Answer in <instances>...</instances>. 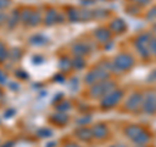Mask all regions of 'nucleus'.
I'll use <instances>...</instances> for the list:
<instances>
[{"mask_svg": "<svg viewBox=\"0 0 156 147\" xmlns=\"http://www.w3.org/2000/svg\"><path fill=\"white\" fill-rule=\"evenodd\" d=\"M113 147H116V146H113Z\"/></svg>", "mask_w": 156, "mask_h": 147, "instance_id": "nucleus-34", "label": "nucleus"}, {"mask_svg": "<svg viewBox=\"0 0 156 147\" xmlns=\"http://www.w3.org/2000/svg\"><path fill=\"white\" fill-rule=\"evenodd\" d=\"M139 147H144V146H139Z\"/></svg>", "mask_w": 156, "mask_h": 147, "instance_id": "nucleus-33", "label": "nucleus"}, {"mask_svg": "<svg viewBox=\"0 0 156 147\" xmlns=\"http://www.w3.org/2000/svg\"><path fill=\"white\" fill-rule=\"evenodd\" d=\"M5 56H7V50H5V47L0 43V60H3Z\"/></svg>", "mask_w": 156, "mask_h": 147, "instance_id": "nucleus-24", "label": "nucleus"}, {"mask_svg": "<svg viewBox=\"0 0 156 147\" xmlns=\"http://www.w3.org/2000/svg\"><path fill=\"white\" fill-rule=\"evenodd\" d=\"M133 2H136L138 4H140V5H146V4L150 3V0H133Z\"/></svg>", "mask_w": 156, "mask_h": 147, "instance_id": "nucleus-29", "label": "nucleus"}, {"mask_svg": "<svg viewBox=\"0 0 156 147\" xmlns=\"http://www.w3.org/2000/svg\"><path fill=\"white\" fill-rule=\"evenodd\" d=\"M142 109L146 113H150V115L155 113L156 112V94L148 92V94L144 96V100L142 103Z\"/></svg>", "mask_w": 156, "mask_h": 147, "instance_id": "nucleus-5", "label": "nucleus"}, {"mask_svg": "<svg viewBox=\"0 0 156 147\" xmlns=\"http://www.w3.org/2000/svg\"><path fill=\"white\" fill-rule=\"evenodd\" d=\"M73 52H74L76 55L82 57V56L87 55V53H90V48L86 43L80 42V43H77V45H74V47H73Z\"/></svg>", "mask_w": 156, "mask_h": 147, "instance_id": "nucleus-11", "label": "nucleus"}, {"mask_svg": "<svg viewBox=\"0 0 156 147\" xmlns=\"http://www.w3.org/2000/svg\"><path fill=\"white\" fill-rule=\"evenodd\" d=\"M95 38L99 42H101V43L109 42L111 41V31H109V29H104V27L98 29V30L95 31Z\"/></svg>", "mask_w": 156, "mask_h": 147, "instance_id": "nucleus-8", "label": "nucleus"}, {"mask_svg": "<svg viewBox=\"0 0 156 147\" xmlns=\"http://www.w3.org/2000/svg\"><path fill=\"white\" fill-rule=\"evenodd\" d=\"M72 65L76 68V69H83L85 68V60L82 59L81 56H78V57H76L74 60H73V63H72Z\"/></svg>", "mask_w": 156, "mask_h": 147, "instance_id": "nucleus-17", "label": "nucleus"}, {"mask_svg": "<svg viewBox=\"0 0 156 147\" xmlns=\"http://www.w3.org/2000/svg\"><path fill=\"white\" fill-rule=\"evenodd\" d=\"M108 16V13H107L104 9H96V11H92V18H105Z\"/></svg>", "mask_w": 156, "mask_h": 147, "instance_id": "nucleus-18", "label": "nucleus"}, {"mask_svg": "<svg viewBox=\"0 0 156 147\" xmlns=\"http://www.w3.org/2000/svg\"><path fill=\"white\" fill-rule=\"evenodd\" d=\"M148 48H150V52H152L156 55V39H151L150 41V45H148Z\"/></svg>", "mask_w": 156, "mask_h": 147, "instance_id": "nucleus-22", "label": "nucleus"}, {"mask_svg": "<svg viewBox=\"0 0 156 147\" xmlns=\"http://www.w3.org/2000/svg\"><path fill=\"white\" fill-rule=\"evenodd\" d=\"M53 120H55L56 122H58V124L64 125L65 122L68 121V115H65V113H56L55 116H53Z\"/></svg>", "mask_w": 156, "mask_h": 147, "instance_id": "nucleus-19", "label": "nucleus"}, {"mask_svg": "<svg viewBox=\"0 0 156 147\" xmlns=\"http://www.w3.org/2000/svg\"><path fill=\"white\" fill-rule=\"evenodd\" d=\"M113 64H115V66L117 68V69L128 70V69H130V68L133 66L134 60H133V57H131L130 55H128V53H121V55L116 56Z\"/></svg>", "mask_w": 156, "mask_h": 147, "instance_id": "nucleus-4", "label": "nucleus"}, {"mask_svg": "<svg viewBox=\"0 0 156 147\" xmlns=\"http://www.w3.org/2000/svg\"><path fill=\"white\" fill-rule=\"evenodd\" d=\"M91 131H92V137L99 138V139H103V138H105V137L108 135V128H107L104 124L95 125L94 128L91 129Z\"/></svg>", "mask_w": 156, "mask_h": 147, "instance_id": "nucleus-7", "label": "nucleus"}, {"mask_svg": "<svg viewBox=\"0 0 156 147\" xmlns=\"http://www.w3.org/2000/svg\"><path fill=\"white\" fill-rule=\"evenodd\" d=\"M147 18H148V20H155V18H156V7L152 8V9H151V11L147 13Z\"/></svg>", "mask_w": 156, "mask_h": 147, "instance_id": "nucleus-23", "label": "nucleus"}, {"mask_svg": "<svg viewBox=\"0 0 156 147\" xmlns=\"http://www.w3.org/2000/svg\"><path fill=\"white\" fill-rule=\"evenodd\" d=\"M91 120V117L90 116H86V117H83V119H80V120H77V124H80V125H83V124H86V122H89Z\"/></svg>", "mask_w": 156, "mask_h": 147, "instance_id": "nucleus-27", "label": "nucleus"}, {"mask_svg": "<svg viewBox=\"0 0 156 147\" xmlns=\"http://www.w3.org/2000/svg\"><path fill=\"white\" fill-rule=\"evenodd\" d=\"M121 98H122V91L121 90H112L109 91L107 95H104L101 98V108H112V107H115L119 104V102L121 100Z\"/></svg>", "mask_w": 156, "mask_h": 147, "instance_id": "nucleus-2", "label": "nucleus"}, {"mask_svg": "<svg viewBox=\"0 0 156 147\" xmlns=\"http://www.w3.org/2000/svg\"><path fill=\"white\" fill-rule=\"evenodd\" d=\"M89 18H92V11H87V9H83V11H80V20H87Z\"/></svg>", "mask_w": 156, "mask_h": 147, "instance_id": "nucleus-21", "label": "nucleus"}, {"mask_svg": "<svg viewBox=\"0 0 156 147\" xmlns=\"http://www.w3.org/2000/svg\"><path fill=\"white\" fill-rule=\"evenodd\" d=\"M72 66V61L69 60V59H62L61 60V63H60V68L61 69H64V70H66V69H69V68Z\"/></svg>", "mask_w": 156, "mask_h": 147, "instance_id": "nucleus-20", "label": "nucleus"}, {"mask_svg": "<svg viewBox=\"0 0 156 147\" xmlns=\"http://www.w3.org/2000/svg\"><path fill=\"white\" fill-rule=\"evenodd\" d=\"M148 141H150V134H148L146 130H143L142 133H140L138 137H136V138H135L133 142H135V143L138 145V146H143V145L147 143Z\"/></svg>", "mask_w": 156, "mask_h": 147, "instance_id": "nucleus-13", "label": "nucleus"}, {"mask_svg": "<svg viewBox=\"0 0 156 147\" xmlns=\"http://www.w3.org/2000/svg\"><path fill=\"white\" fill-rule=\"evenodd\" d=\"M9 5V0H0V11Z\"/></svg>", "mask_w": 156, "mask_h": 147, "instance_id": "nucleus-28", "label": "nucleus"}, {"mask_svg": "<svg viewBox=\"0 0 156 147\" xmlns=\"http://www.w3.org/2000/svg\"><path fill=\"white\" fill-rule=\"evenodd\" d=\"M150 80H151V81H152V80H156V70L154 72V74H152V76H150Z\"/></svg>", "mask_w": 156, "mask_h": 147, "instance_id": "nucleus-30", "label": "nucleus"}, {"mask_svg": "<svg viewBox=\"0 0 156 147\" xmlns=\"http://www.w3.org/2000/svg\"><path fill=\"white\" fill-rule=\"evenodd\" d=\"M7 20H8L7 18V14L0 11V26L4 25V23H7Z\"/></svg>", "mask_w": 156, "mask_h": 147, "instance_id": "nucleus-25", "label": "nucleus"}, {"mask_svg": "<svg viewBox=\"0 0 156 147\" xmlns=\"http://www.w3.org/2000/svg\"><path fill=\"white\" fill-rule=\"evenodd\" d=\"M142 103H143V96L139 92H134L128 99V102H126V109H129L131 112H136L142 107Z\"/></svg>", "mask_w": 156, "mask_h": 147, "instance_id": "nucleus-6", "label": "nucleus"}, {"mask_svg": "<svg viewBox=\"0 0 156 147\" xmlns=\"http://www.w3.org/2000/svg\"><path fill=\"white\" fill-rule=\"evenodd\" d=\"M152 39V37H151V34H142L138 39H136L135 42V47L136 50L139 51L140 56H142L143 59H148L151 52H150V48H148V45H150V41Z\"/></svg>", "mask_w": 156, "mask_h": 147, "instance_id": "nucleus-3", "label": "nucleus"}, {"mask_svg": "<svg viewBox=\"0 0 156 147\" xmlns=\"http://www.w3.org/2000/svg\"><path fill=\"white\" fill-rule=\"evenodd\" d=\"M39 134H41V137H50L52 134V131L48 129H43V130H39Z\"/></svg>", "mask_w": 156, "mask_h": 147, "instance_id": "nucleus-26", "label": "nucleus"}, {"mask_svg": "<svg viewBox=\"0 0 156 147\" xmlns=\"http://www.w3.org/2000/svg\"><path fill=\"white\" fill-rule=\"evenodd\" d=\"M85 82L87 83V85H94V83H96V82H99V78H98V74H96V72H95V69L94 70H91L89 74L86 76V78H85Z\"/></svg>", "mask_w": 156, "mask_h": 147, "instance_id": "nucleus-15", "label": "nucleus"}, {"mask_svg": "<svg viewBox=\"0 0 156 147\" xmlns=\"http://www.w3.org/2000/svg\"><path fill=\"white\" fill-rule=\"evenodd\" d=\"M109 29L113 33H124L126 30V23L124 20H115V21H112L111 22V25H109Z\"/></svg>", "mask_w": 156, "mask_h": 147, "instance_id": "nucleus-10", "label": "nucleus"}, {"mask_svg": "<svg viewBox=\"0 0 156 147\" xmlns=\"http://www.w3.org/2000/svg\"><path fill=\"white\" fill-rule=\"evenodd\" d=\"M144 129H142L140 126H138V125H130V126H128V128L125 129V134L129 137V138L131 139V141H134L136 137H138L140 133H142Z\"/></svg>", "mask_w": 156, "mask_h": 147, "instance_id": "nucleus-9", "label": "nucleus"}, {"mask_svg": "<svg viewBox=\"0 0 156 147\" xmlns=\"http://www.w3.org/2000/svg\"><path fill=\"white\" fill-rule=\"evenodd\" d=\"M116 86L113 82H109V81H100V82H96L91 86V90H90V94L92 98H103L104 95H107L109 91L115 90Z\"/></svg>", "mask_w": 156, "mask_h": 147, "instance_id": "nucleus-1", "label": "nucleus"}, {"mask_svg": "<svg viewBox=\"0 0 156 147\" xmlns=\"http://www.w3.org/2000/svg\"><path fill=\"white\" fill-rule=\"evenodd\" d=\"M77 137L82 141H90L92 138V131L87 128H81L77 130Z\"/></svg>", "mask_w": 156, "mask_h": 147, "instance_id": "nucleus-12", "label": "nucleus"}, {"mask_svg": "<svg viewBox=\"0 0 156 147\" xmlns=\"http://www.w3.org/2000/svg\"><path fill=\"white\" fill-rule=\"evenodd\" d=\"M66 147H78V146L77 145H68Z\"/></svg>", "mask_w": 156, "mask_h": 147, "instance_id": "nucleus-31", "label": "nucleus"}, {"mask_svg": "<svg viewBox=\"0 0 156 147\" xmlns=\"http://www.w3.org/2000/svg\"><path fill=\"white\" fill-rule=\"evenodd\" d=\"M68 18L72 22H77L80 20V12L77 9H70V11H68Z\"/></svg>", "mask_w": 156, "mask_h": 147, "instance_id": "nucleus-16", "label": "nucleus"}, {"mask_svg": "<svg viewBox=\"0 0 156 147\" xmlns=\"http://www.w3.org/2000/svg\"><path fill=\"white\" fill-rule=\"evenodd\" d=\"M155 30H156V25H155V26H154V31H155Z\"/></svg>", "mask_w": 156, "mask_h": 147, "instance_id": "nucleus-32", "label": "nucleus"}, {"mask_svg": "<svg viewBox=\"0 0 156 147\" xmlns=\"http://www.w3.org/2000/svg\"><path fill=\"white\" fill-rule=\"evenodd\" d=\"M58 20V14L55 9H51V11L47 12V16H46V23L47 25H53L55 22H57Z\"/></svg>", "mask_w": 156, "mask_h": 147, "instance_id": "nucleus-14", "label": "nucleus"}]
</instances>
